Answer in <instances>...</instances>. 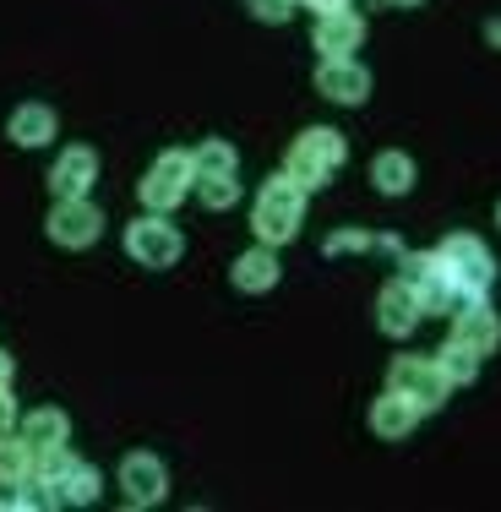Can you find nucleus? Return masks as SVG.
I'll return each mask as SVG.
<instances>
[{
    "label": "nucleus",
    "mask_w": 501,
    "mask_h": 512,
    "mask_svg": "<svg viewBox=\"0 0 501 512\" xmlns=\"http://www.w3.org/2000/svg\"><path fill=\"white\" fill-rule=\"evenodd\" d=\"M344 158H349V142L338 137L333 126H311V131H300V137L289 142L284 175L305 191H322L327 180H333V169H344Z\"/></svg>",
    "instance_id": "obj_1"
},
{
    "label": "nucleus",
    "mask_w": 501,
    "mask_h": 512,
    "mask_svg": "<svg viewBox=\"0 0 501 512\" xmlns=\"http://www.w3.org/2000/svg\"><path fill=\"white\" fill-rule=\"evenodd\" d=\"M300 218H305V186H295L289 175L262 180V197H256L251 229L262 246H289L300 235Z\"/></svg>",
    "instance_id": "obj_2"
},
{
    "label": "nucleus",
    "mask_w": 501,
    "mask_h": 512,
    "mask_svg": "<svg viewBox=\"0 0 501 512\" xmlns=\"http://www.w3.org/2000/svg\"><path fill=\"white\" fill-rule=\"evenodd\" d=\"M436 256H442L452 289H458L463 300H485V295H491V284H496V256L485 251V240H474V235H447Z\"/></svg>",
    "instance_id": "obj_3"
},
{
    "label": "nucleus",
    "mask_w": 501,
    "mask_h": 512,
    "mask_svg": "<svg viewBox=\"0 0 501 512\" xmlns=\"http://www.w3.org/2000/svg\"><path fill=\"white\" fill-rule=\"evenodd\" d=\"M191 186H197V164H191V153L169 148V153L153 158V169L142 175L137 197H142L148 213H175V207L191 197Z\"/></svg>",
    "instance_id": "obj_4"
},
{
    "label": "nucleus",
    "mask_w": 501,
    "mask_h": 512,
    "mask_svg": "<svg viewBox=\"0 0 501 512\" xmlns=\"http://www.w3.org/2000/svg\"><path fill=\"white\" fill-rule=\"evenodd\" d=\"M398 273H403V284L420 295V311L425 316H447V311H458V289H452V278H447V267H442V256L436 251H403L398 256Z\"/></svg>",
    "instance_id": "obj_5"
},
{
    "label": "nucleus",
    "mask_w": 501,
    "mask_h": 512,
    "mask_svg": "<svg viewBox=\"0 0 501 512\" xmlns=\"http://www.w3.org/2000/svg\"><path fill=\"white\" fill-rule=\"evenodd\" d=\"M387 387L403 393L420 414H431V409L447 404V376H442V365H436V355L431 360H425V355H398L393 371H387Z\"/></svg>",
    "instance_id": "obj_6"
},
{
    "label": "nucleus",
    "mask_w": 501,
    "mask_h": 512,
    "mask_svg": "<svg viewBox=\"0 0 501 512\" xmlns=\"http://www.w3.org/2000/svg\"><path fill=\"white\" fill-rule=\"evenodd\" d=\"M126 251H131V262H142V267H153V273H164V267L180 262L186 240H180V229L169 224V213H148V218H137V224L126 229Z\"/></svg>",
    "instance_id": "obj_7"
},
{
    "label": "nucleus",
    "mask_w": 501,
    "mask_h": 512,
    "mask_svg": "<svg viewBox=\"0 0 501 512\" xmlns=\"http://www.w3.org/2000/svg\"><path fill=\"white\" fill-rule=\"evenodd\" d=\"M44 229H50L55 246L88 251L93 240L104 235V213H99V207H93L88 197H60V202L50 207V218H44Z\"/></svg>",
    "instance_id": "obj_8"
},
{
    "label": "nucleus",
    "mask_w": 501,
    "mask_h": 512,
    "mask_svg": "<svg viewBox=\"0 0 501 512\" xmlns=\"http://www.w3.org/2000/svg\"><path fill=\"white\" fill-rule=\"evenodd\" d=\"M120 496H126L131 507H158L169 496V469L164 458L153 453H126L120 458Z\"/></svg>",
    "instance_id": "obj_9"
},
{
    "label": "nucleus",
    "mask_w": 501,
    "mask_h": 512,
    "mask_svg": "<svg viewBox=\"0 0 501 512\" xmlns=\"http://www.w3.org/2000/svg\"><path fill=\"white\" fill-rule=\"evenodd\" d=\"M316 93H322L327 104H365L371 99V71H365L354 55L322 60V66H316Z\"/></svg>",
    "instance_id": "obj_10"
},
{
    "label": "nucleus",
    "mask_w": 501,
    "mask_h": 512,
    "mask_svg": "<svg viewBox=\"0 0 501 512\" xmlns=\"http://www.w3.org/2000/svg\"><path fill=\"white\" fill-rule=\"evenodd\" d=\"M420 295H414L403 278H393V284H382V295H376V327H382L387 338H409L414 327H420Z\"/></svg>",
    "instance_id": "obj_11"
},
{
    "label": "nucleus",
    "mask_w": 501,
    "mask_h": 512,
    "mask_svg": "<svg viewBox=\"0 0 501 512\" xmlns=\"http://www.w3.org/2000/svg\"><path fill=\"white\" fill-rule=\"evenodd\" d=\"M311 44L322 60H344L365 44V17H354V11H327V17H316Z\"/></svg>",
    "instance_id": "obj_12"
},
{
    "label": "nucleus",
    "mask_w": 501,
    "mask_h": 512,
    "mask_svg": "<svg viewBox=\"0 0 501 512\" xmlns=\"http://www.w3.org/2000/svg\"><path fill=\"white\" fill-rule=\"evenodd\" d=\"M452 338H463L469 349L491 355V349H501V316L485 306V300H458V311H452Z\"/></svg>",
    "instance_id": "obj_13"
},
{
    "label": "nucleus",
    "mask_w": 501,
    "mask_h": 512,
    "mask_svg": "<svg viewBox=\"0 0 501 512\" xmlns=\"http://www.w3.org/2000/svg\"><path fill=\"white\" fill-rule=\"evenodd\" d=\"M93 180H99V153L93 148H66L55 158V169H50V186H55V197H88L93 191Z\"/></svg>",
    "instance_id": "obj_14"
},
{
    "label": "nucleus",
    "mask_w": 501,
    "mask_h": 512,
    "mask_svg": "<svg viewBox=\"0 0 501 512\" xmlns=\"http://www.w3.org/2000/svg\"><path fill=\"white\" fill-rule=\"evenodd\" d=\"M55 109L50 104H22V109H11V120H6V137L17 142V148H50L55 142Z\"/></svg>",
    "instance_id": "obj_15"
},
{
    "label": "nucleus",
    "mask_w": 501,
    "mask_h": 512,
    "mask_svg": "<svg viewBox=\"0 0 501 512\" xmlns=\"http://www.w3.org/2000/svg\"><path fill=\"white\" fill-rule=\"evenodd\" d=\"M414 425H420V409H414L403 393H393V387H387V393L371 404V431L382 436V442H403Z\"/></svg>",
    "instance_id": "obj_16"
},
{
    "label": "nucleus",
    "mask_w": 501,
    "mask_h": 512,
    "mask_svg": "<svg viewBox=\"0 0 501 512\" xmlns=\"http://www.w3.org/2000/svg\"><path fill=\"white\" fill-rule=\"evenodd\" d=\"M229 284L240 289V295H267V289L278 284V256L273 246H256L246 256H235V267H229Z\"/></svg>",
    "instance_id": "obj_17"
},
{
    "label": "nucleus",
    "mask_w": 501,
    "mask_h": 512,
    "mask_svg": "<svg viewBox=\"0 0 501 512\" xmlns=\"http://www.w3.org/2000/svg\"><path fill=\"white\" fill-rule=\"evenodd\" d=\"M99 485H104V474L93 463L71 458V469L55 480V507H93L99 502Z\"/></svg>",
    "instance_id": "obj_18"
},
{
    "label": "nucleus",
    "mask_w": 501,
    "mask_h": 512,
    "mask_svg": "<svg viewBox=\"0 0 501 512\" xmlns=\"http://www.w3.org/2000/svg\"><path fill=\"white\" fill-rule=\"evenodd\" d=\"M17 425H22V436H28L33 447H66V442H71L66 409H28Z\"/></svg>",
    "instance_id": "obj_19"
},
{
    "label": "nucleus",
    "mask_w": 501,
    "mask_h": 512,
    "mask_svg": "<svg viewBox=\"0 0 501 512\" xmlns=\"http://www.w3.org/2000/svg\"><path fill=\"white\" fill-rule=\"evenodd\" d=\"M371 186L382 197H403L414 186V158L409 153H376L371 158Z\"/></svg>",
    "instance_id": "obj_20"
},
{
    "label": "nucleus",
    "mask_w": 501,
    "mask_h": 512,
    "mask_svg": "<svg viewBox=\"0 0 501 512\" xmlns=\"http://www.w3.org/2000/svg\"><path fill=\"white\" fill-rule=\"evenodd\" d=\"M480 349H469L463 338H447L442 349H436V365H442V376H447V387H469L474 376H480Z\"/></svg>",
    "instance_id": "obj_21"
},
{
    "label": "nucleus",
    "mask_w": 501,
    "mask_h": 512,
    "mask_svg": "<svg viewBox=\"0 0 501 512\" xmlns=\"http://www.w3.org/2000/svg\"><path fill=\"white\" fill-rule=\"evenodd\" d=\"M33 474V442L28 436H11V431H0V485H22Z\"/></svg>",
    "instance_id": "obj_22"
},
{
    "label": "nucleus",
    "mask_w": 501,
    "mask_h": 512,
    "mask_svg": "<svg viewBox=\"0 0 501 512\" xmlns=\"http://www.w3.org/2000/svg\"><path fill=\"white\" fill-rule=\"evenodd\" d=\"M197 197L207 213H229L240 202V180L235 175H197Z\"/></svg>",
    "instance_id": "obj_23"
},
{
    "label": "nucleus",
    "mask_w": 501,
    "mask_h": 512,
    "mask_svg": "<svg viewBox=\"0 0 501 512\" xmlns=\"http://www.w3.org/2000/svg\"><path fill=\"white\" fill-rule=\"evenodd\" d=\"M191 164H197V175H235V148L229 142H218V137H207L197 153H191Z\"/></svg>",
    "instance_id": "obj_24"
},
{
    "label": "nucleus",
    "mask_w": 501,
    "mask_h": 512,
    "mask_svg": "<svg viewBox=\"0 0 501 512\" xmlns=\"http://www.w3.org/2000/svg\"><path fill=\"white\" fill-rule=\"evenodd\" d=\"M66 469H71V453H66V447H33V480L55 485Z\"/></svg>",
    "instance_id": "obj_25"
},
{
    "label": "nucleus",
    "mask_w": 501,
    "mask_h": 512,
    "mask_svg": "<svg viewBox=\"0 0 501 512\" xmlns=\"http://www.w3.org/2000/svg\"><path fill=\"white\" fill-rule=\"evenodd\" d=\"M246 11H251L256 22H267V28H278V22H289L295 0H246Z\"/></svg>",
    "instance_id": "obj_26"
},
{
    "label": "nucleus",
    "mask_w": 501,
    "mask_h": 512,
    "mask_svg": "<svg viewBox=\"0 0 501 512\" xmlns=\"http://www.w3.org/2000/svg\"><path fill=\"white\" fill-rule=\"evenodd\" d=\"M17 425V404H11V393L0 387V431H11Z\"/></svg>",
    "instance_id": "obj_27"
},
{
    "label": "nucleus",
    "mask_w": 501,
    "mask_h": 512,
    "mask_svg": "<svg viewBox=\"0 0 501 512\" xmlns=\"http://www.w3.org/2000/svg\"><path fill=\"white\" fill-rule=\"evenodd\" d=\"M305 6H311L316 17H327V11H349V0H305Z\"/></svg>",
    "instance_id": "obj_28"
},
{
    "label": "nucleus",
    "mask_w": 501,
    "mask_h": 512,
    "mask_svg": "<svg viewBox=\"0 0 501 512\" xmlns=\"http://www.w3.org/2000/svg\"><path fill=\"white\" fill-rule=\"evenodd\" d=\"M11 371H17V365H11V355L0 349V387H11Z\"/></svg>",
    "instance_id": "obj_29"
},
{
    "label": "nucleus",
    "mask_w": 501,
    "mask_h": 512,
    "mask_svg": "<svg viewBox=\"0 0 501 512\" xmlns=\"http://www.w3.org/2000/svg\"><path fill=\"white\" fill-rule=\"evenodd\" d=\"M485 39H491L496 50H501V17H491V22H485Z\"/></svg>",
    "instance_id": "obj_30"
},
{
    "label": "nucleus",
    "mask_w": 501,
    "mask_h": 512,
    "mask_svg": "<svg viewBox=\"0 0 501 512\" xmlns=\"http://www.w3.org/2000/svg\"><path fill=\"white\" fill-rule=\"evenodd\" d=\"M387 6H398V11H409V6H425V0H387Z\"/></svg>",
    "instance_id": "obj_31"
},
{
    "label": "nucleus",
    "mask_w": 501,
    "mask_h": 512,
    "mask_svg": "<svg viewBox=\"0 0 501 512\" xmlns=\"http://www.w3.org/2000/svg\"><path fill=\"white\" fill-rule=\"evenodd\" d=\"M496 224H501V207H496Z\"/></svg>",
    "instance_id": "obj_32"
}]
</instances>
